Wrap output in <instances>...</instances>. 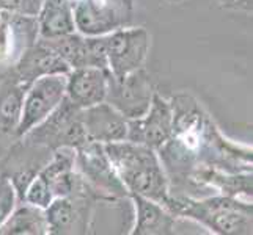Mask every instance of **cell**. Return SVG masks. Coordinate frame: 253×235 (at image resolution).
<instances>
[{
  "label": "cell",
  "mask_w": 253,
  "mask_h": 235,
  "mask_svg": "<svg viewBox=\"0 0 253 235\" xmlns=\"http://www.w3.org/2000/svg\"><path fill=\"white\" fill-rule=\"evenodd\" d=\"M170 103L171 136L158 149V155L167 172L171 195L195 191L194 177L203 169L252 171V147L228 140L195 96L181 91L173 96Z\"/></svg>",
  "instance_id": "6da1fadb"
},
{
  "label": "cell",
  "mask_w": 253,
  "mask_h": 235,
  "mask_svg": "<svg viewBox=\"0 0 253 235\" xmlns=\"http://www.w3.org/2000/svg\"><path fill=\"white\" fill-rule=\"evenodd\" d=\"M109 159L127 193H135L162 204L170 201V182L158 151L132 141L104 144Z\"/></svg>",
  "instance_id": "7a4b0ae2"
},
{
  "label": "cell",
  "mask_w": 253,
  "mask_h": 235,
  "mask_svg": "<svg viewBox=\"0 0 253 235\" xmlns=\"http://www.w3.org/2000/svg\"><path fill=\"white\" fill-rule=\"evenodd\" d=\"M176 218L202 224L217 235H252L253 207L250 201L217 195L198 199L189 195H171L165 205Z\"/></svg>",
  "instance_id": "3957f363"
},
{
  "label": "cell",
  "mask_w": 253,
  "mask_h": 235,
  "mask_svg": "<svg viewBox=\"0 0 253 235\" xmlns=\"http://www.w3.org/2000/svg\"><path fill=\"white\" fill-rule=\"evenodd\" d=\"M96 202H101L93 190L77 174L76 187L69 195L54 198L44 210L50 235L90 234Z\"/></svg>",
  "instance_id": "277c9868"
},
{
  "label": "cell",
  "mask_w": 253,
  "mask_h": 235,
  "mask_svg": "<svg viewBox=\"0 0 253 235\" xmlns=\"http://www.w3.org/2000/svg\"><path fill=\"white\" fill-rule=\"evenodd\" d=\"M76 151V171L93 190L101 202H115L127 198V190L120 180L104 144L86 141Z\"/></svg>",
  "instance_id": "5b68a950"
},
{
  "label": "cell",
  "mask_w": 253,
  "mask_h": 235,
  "mask_svg": "<svg viewBox=\"0 0 253 235\" xmlns=\"http://www.w3.org/2000/svg\"><path fill=\"white\" fill-rule=\"evenodd\" d=\"M22 140L44 147L50 152L60 147L77 149L90 141L81 121V110L74 107L66 98L42 123L25 134Z\"/></svg>",
  "instance_id": "8992f818"
},
{
  "label": "cell",
  "mask_w": 253,
  "mask_h": 235,
  "mask_svg": "<svg viewBox=\"0 0 253 235\" xmlns=\"http://www.w3.org/2000/svg\"><path fill=\"white\" fill-rule=\"evenodd\" d=\"M134 0H77L74 3L76 32L85 36H104L129 27Z\"/></svg>",
  "instance_id": "52a82bcc"
},
{
  "label": "cell",
  "mask_w": 253,
  "mask_h": 235,
  "mask_svg": "<svg viewBox=\"0 0 253 235\" xmlns=\"http://www.w3.org/2000/svg\"><path fill=\"white\" fill-rule=\"evenodd\" d=\"M151 36L145 27H125L106 34L107 71L112 77L123 78L145 67L150 54Z\"/></svg>",
  "instance_id": "ba28073f"
},
{
  "label": "cell",
  "mask_w": 253,
  "mask_h": 235,
  "mask_svg": "<svg viewBox=\"0 0 253 235\" xmlns=\"http://www.w3.org/2000/svg\"><path fill=\"white\" fill-rule=\"evenodd\" d=\"M65 93L66 75L63 74L46 75L30 83L22 98L21 118L16 130L17 138H22L33 127L42 123L62 103Z\"/></svg>",
  "instance_id": "9c48e42d"
},
{
  "label": "cell",
  "mask_w": 253,
  "mask_h": 235,
  "mask_svg": "<svg viewBox=\"0 0 253 235\" xmlns=\"http://www.w3.org/2000/svg\"><path fill=\"white\" fill-rule=\"evenodd\" d=\"M154 93L151 75L145 67L137 69L123 78H115L109 72L106 102L118 110L126 119L143 116L151 105Z\"/></svg>",
  "instance_id": "30bf717a"
},
{
  "label": "cell",
  "mask_w": 253,
  "mask_h": 235,
  "mask_svg": "<svg viewBox=\"0 0 253 235\" xmlns=\"http://www.w3.org/2000/svg\"><path fill=\"white\" fill-rule=\"evenodd\" d=\"M173 130V108L170 101L156 91L151 105L140 118L127 119V141L158 151L169 141Z\"/></svg>",
  "instance_id": "8fae6325"
},
{
  "label": "cell",
  "mask_w": 253,
  "mask_h": 235,
  "mask_svg": "<svg viewBox=\"0 0 253 235\" xmlns=\"http://www.w3.org/2000/svg\"><path fill=\"white\" fill-rule=\"evenodd\" d=\"M40 38L35 16L0 11V67H11Z\"/></svg>",
  "instance_id": "7c38bea8"
},
{
  "label": "cell",
  "mask_w": 253,
  "mask_h": 235,
  "mask_svg": "<svg viewBox=\"0 0 253 235\" xmlns=\"http://www.w3.org/2000/svg\"><path fill=\"white\" fill-rule=\"evenodd\" d=\"M42 41H46L71 69L86 66L107 69L106 34L104 36H85L79 32H73L54 39Z\"/></svg>",
  "instance_id": "4fadbf2b"
},
{
  "label": "cell",
  "mask_w": 253,
  "mask_h": 235,
  "mask_svg": "<svg viewBox=\"0 0 253 235\" xmlns=\"http://www.w3.org/2000/svg\"><path fill=\"white\" fill-rule=\"evenodd\" d=\"M25 88L13 74L11 67L0 72V159L19 140L16 135L21 118Z\"/></svg>",
  "instance_id": "5bb4252c"
},
{
  "label": "cell",
  "mask_w": 253,
  "mask_h": 235,
  "mask_svg": "<svg viewBox=\"0 0 253 235\" xmlns=\"http://www.w3.org/2000/svg\"><path fill=\"white\" fill-rule=\"evenodd\" d=\"M11 71L24 88H27L30 83L41 77L55 74L66 75L71 67L46 41L38 38V41L25 50L21 58L11 66Z\"/></svg>",
  "instance_id": "9a60e30c"
},
{
  "label": "cell",
  "mask_w": 253,
  "mask_h": 235,
  "mask_svg": "<svg viewBox=\"0 0 253 235\" xmlns=\"http://www.w3.org/2000/svg\"><path fill=\"white\" fill-rule=\"evenodd\" d=\"M109 71L104 67H76L66 74L65 98L79 110L106 101Z\"/></svg>",
  "instance_id": "2e32d148"
},
{
  "label": "cell",
  "mask_w": 253,
  "mask_h": 235,
  "mask_svg": "<svg viewBox=\"0 0 253 235\" xmlns=\"http://www.w3.org/2000/svg\"><path fill=\"white\" fill-rule=\"evenodd\" d=\"M81 121L90 141L109 144L127 136V119L106 101L81 110Z\"/></svg>",
  "instance_id": "e0dca14e"
},
{
  "label": "cell",
  "mask_w": 253,
  "mask_h": 235,
  "mask_svg": "<svg viewBox=\"0 0 253 235\" xmlns=\"http://www.w3.org/2000/svg\"><path fill=\"white\" fill-rule=\"evenodd\" d=\"M127 198L135 208V224L132 235H171L174 234L176 216L167 210L162 204L145 196L129 193Z\"/></svg>",
  "instance_id": "ac0fdd59"
},
{
  "label": "cell",
  "mask_w": 253,
  "mask_h": 235,
  "mask_svg": "<svg viewBox=\"0 0 253 235\" xmlns=\"http://www.w3.org/2000/svg\"><path fill=\"white\" fill-rule=\"evenodd\" d=\"M76 151L73 147H60L52 152L47 163L40 169V176L47 182L54 198L69 195L76 187Z\"/></svg>",
  "instance_id": "d6986e66"
},
{
  "label": "cell",
  "mask_w": 253,
  "mask_h": 235,
  "mask_svg": "<svg viewBox=\"0 0 253 235\" xmlns=\"http://www.w3.org/2000/svg\"><path fill=\"white\" fill-rule=\"evenodd\" d=\"M41 39H54L76 32L71 0H42L37 16Z\"/></svg>",
  "instance_id": "ffe728a7"
},
{
  "label": "cell",
  "mask_w": 253,
  "mask_h": 235,
  "mask_svg": "<svg viewBox=\"0 0 253 235\" xmlns=\"http://www.w3.org/2000/svg\"><path fill=\"white\" fill-rule=\"evenodd\" d=\"M252 171L249 172H225L219 169H203L194 177V190L202 187L217 188L220 195L239 198L252 202L253 190Z\"/></svg>",
  "instance_id": "44dd1931"
},
{
  "label": "cell",
  "mask_w": 253,
  "mask_h": 235,
  "mask_svg": "<svg viewBox=\"0 0 253 235\" xmlns=\"http://www.w3.org/2000/svg\"><path fill=\"white\" fill-rule=\"evenodd\" d=\"M46 210L29 202L14 207L11 215L0 226V235H47Z\"/></svg>",
  "instance_id": "7402d4cb"
},
{
  "label": "cell",
  "mask_w": 253,
  "mask_h": 235,
  "mask_svg": "<svg viewBox=\"0 0 253 235\" xmlns=\"http://www.w3.org/2000/svg\"><path fill=\"white\" fill-rule=\"evenodd\" d=\"M52 201H54V195H52L47 182L42 179L38 172L37 176L29 182L27 188H25V191H24V196H22L21 202H29L32 205L46 208Z\"/></svg>",
  "instance_id": "603a6c76"
},
{
  "label": "cell",
  "mask_w": 253,
  "mask_h": 235,
  "mask_svg": "<svg viewBox=\"0 0 253 235\" xmlns=\"http://www.w3.org/2000/svg\"><path fill=\"white\" fill-rule=\"evenodd\" d=\"M17 204V193L10 177L0 172V226L11 215Z\"/></svg>",
  "instance_id": "cb8c5ba5"
},
{
  "label": "cell",
  "mask_w": 253,
  "mask_h": 235,
  "mask_svg": "<svg viewBox=\"0 0 253 235\" xmlns=\"http://www.w3.org/2000/svg\"><path fill=\"white\" fill-rule=\"evenodd\" d=\"M41 3L42 0H0V11L37 17Z\"/></svg>",
  "instance_id": "d4e9b609"
},
{
  "label": "cell",
  "mask_w": 253,
  "mask_h": 235,
  "mask_svg": "<svg viewBox=\"0 0 253 235\" xmlns=\"http://www.w3.org/2000/svg\"><path fill=\"white\" fill-rule=\"evenodd\" d=\"M215 2L226 10L242 11L247 14H252L253 11V0H215Z\"/></svg>",
  "instance_id": "484cf974"
},
{
  "label": "cell",
  "mask_w": 253,
  "mask_h": 235,
  "mask_svg": "<svg viewBox=\"0 0 253 235\" xmlns=\"http://www.w3.org/2000/svg\"><path fill=\"white\" fill-rule=\"evenodd\" d=\"M165 2L173 3V5H178V3H182V2H184V0H165Z\"/></svg>",
  "instance_id": "4316f807"
},
{
  "label": "cell",
  "mask_w": 253,
  "mask_h": 235,
  "mask_svg": "<svg viewBox=\"0 0 253 235\" xmlns=\"http://www.w3.org/2000/svg\"><path fill=\"white\" fill-rule=\"evenodd\" d=\"M2 69H3V67H0V72H2Z\"/></svg>",
  "instance_id": "83f0119b"
}]
</instances>
